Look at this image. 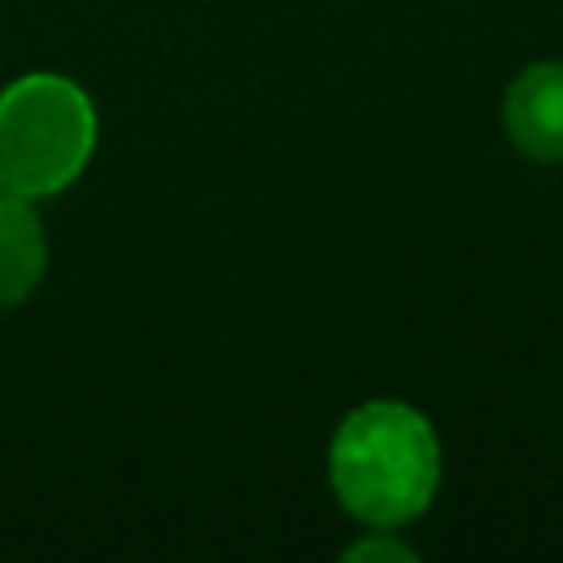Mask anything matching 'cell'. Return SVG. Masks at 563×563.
Returning <instances> with one entry per match:
<instances>
[{
	"instance_id": "cell-4",
	"label": "cell",
	"mask_w": 563,
	"mask_h": 563,
	"mask_svg": "<svg viewBox=\"0 0 563 563\" xmlns=\"http://www.w3.org/2000/svg\"><path fill=\"white\" fill-rule=\"evenodd\" d=\"M48 268V238L44 220L35 216L31 198L0 189V308L26 303Z\"/></svg>"
},
{
	"instance_id": "cell-2",
	"label": "cell",
	"mask_w": 563,
	"mask_h": 563,
	"mask_svg": "<svg viewBox=\"0 0 563 563\" xmlns=\"http://www.w3.org/2000/svg\"><path fill=\"white\" fill-rule=\"evenodd\" d=\"M97 150L92 97L53 70L13 79L0 92V189L53 198L70 189Z\"/></svg>"
},
{
	"instance_id": "cell-3",
	"label": "cell",
	"mask_w": 563,
	"mask_h": 563,
	"mask_svg": "<svg viewBox=\"0 0 563 563\" xmlns=\"http://www.w3.org/2000/svg\"><path fill=\"white\" fill-rule=\"evenodd\" d=\"M506 136L537 163H563V62H537L519 70L501 106Z\"/></svg>"
},
{
	"instance_id": "cell-1",
	"label": "cell",
	"mask_w": 563,
	"mask_h": 563,
	"mask_svg": "<svg viewBox=\"0 0 563 563\" xmlns=\"http://www.w3.org/2000/svg\"><path fill=\"white\" fill-rule=\"evenodd\" d=\"M330 488L365 528L418 519L440 488V440L405 400L356 405L330 440Z\"/></svg>"
},
{
	"instance_id": "cell-5",
	"label": "cell",
	"mask_w": 563,
	"mask_h": 563,
	"mask_svg": "<svg viewBox=\"0 0 563 563\" xmlns=\"http://www.w3.org/2000/svg\"><path fill=\"white\" fill-rule=\"evenodd\" d=\"M347 559H391V563H409V559H413V550H409L405 541H391V537H387V528H374V537H365V541L347 545Z\"/></svg>"
}]
</instances>
